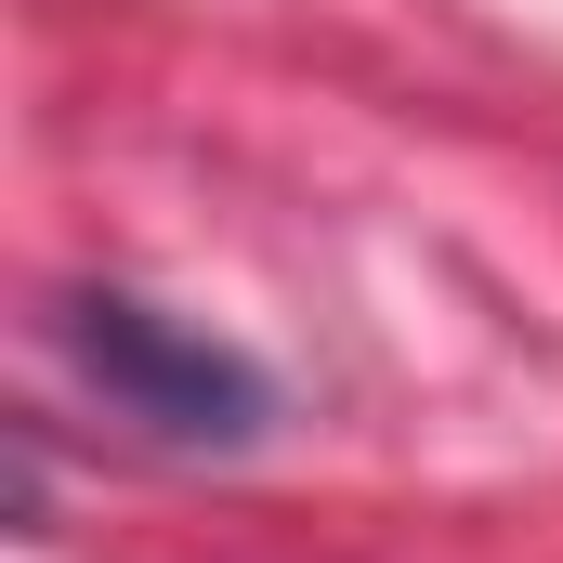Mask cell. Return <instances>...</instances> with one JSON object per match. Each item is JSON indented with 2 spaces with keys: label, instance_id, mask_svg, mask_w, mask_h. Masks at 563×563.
Returning a JSON list of instances; mask_svg holds the SVG:
<instances>
[{
  "label": "cell",
  "instance_id": "cell-1",
  "mask_svg": "<svg viewBox=\"0 0 563 563\" xmlns=\"http://www.w3.org/2000/svg\"><path fill=\"white\" fill-rule=\"evenodd\" d=\"M66 354H79L132 420L184 432V445H250V432L276 420V394H263V367H250L236 341H210V328L157 314V301H132V288L66 301Z\"/></svg>",
  "mask_w": 563,
  "mask_h": 563
}]
</instances>
